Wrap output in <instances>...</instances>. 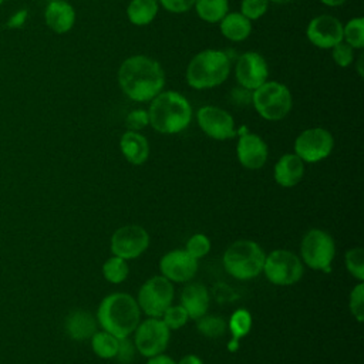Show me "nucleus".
I'll list each match as a JSON object with an SVG mask.
<instances>
[{
    "mask_svg": "<svg viewBox=\"0 0 364 364\" xmlns=\"http://www.w3.org/2000/svg\"><path fill=\"white\" fill-rule=\"evenodd\" d=\"M250 327H252V317L247 310L239 309L232 314V317L229 320V328L235 338H240V337L246 336L249 333Z\"/></svg>",
    "mask_w": 364,
    "mask_h": 364,
    "instance_id": "nucleus-30",
    "label": "nucleus"
},
{
    "mask_svg": "<svg viewBox=\"0 0 364 364\" xmlns=\"http://www.w3.org/2000/svg\"><path fill=\"white\" fill-rule=\"evenodd\" d=\"M252 104L262 118L279 121L290 112L293 98L289 87L283 82L266 81L252 91Z\"/></svg>",
    "mask_w": 364,
    "mask_h": 364,
    "instance_id": "nucleus-6",
    "label": "nucleus"
},
{
    "mask_svg": "<svg viewBox=\"0 0 364 364\" xmlns=\"http://www.w3.org/2000/svg\"><path fill=\"white\" fill-rule=\"evenodd\" d=\"M350 311L357 318L363 321L364 318V284L358 283L350 293Z\"/></svg>",
    "mask_w": 364,
    "mask_h": 364,
    "instance_id": "nucleus-36",
    "label": "nucleus"
},
{
    "mask_svg": "<svg viewBox=\"0 0 364 364\" xmlns=\"http://www.w3.org/2000/svg\"><path fill=\"white\" fill-rule=\"evenodd\" d=\"M199 128L212 139L225 141L236 135L235 119L223 108L215 105H203L196 111Z\"/></svg>",
    "mask_w": 364,
    "mask_h": 364,
    "instance_id": "nucleus-13",
    "label": "nucleus"
},
{
    "mask_svg": "<svg viewBox=\"0 0 364 364\" xmlns=\"http://www.w3.org/2000/svg\"><path fill=\"white\" fill-rule=\"evenodd\" d=\"M235 77L240 87L256 90L269 77V65L266 58L257 51H246L239 55L235 64Z\"/></svg>",
    "mask_w": 364,
    "mask_h": 364,
    "instance_id": "nucleus-14",
    "label": "nucleus"
},
{
    "mask_svg": "<svg viewBox=\"0 0 364 364\" xmlns=\"http://www.w3.org/2000/svg\"><path fill=\"white\" fill-rule=\"evenodd\" d=\"M65 330L74 340H87L97 331V321L88 311L75 310L67 316Z\"/></svg>",
    "mask_w": 364,
    "mask_h": 364,
    "instance_id": "nucleus-23",
    "label": "nucleus"
},
{
    "mask_svg": "<svg viewBox=\"0 0 364 364\" xmlns=\"http://www.w3.org/2000/svg\"><path fill=\"white\" fill-rule=\"evenodd\" d=\"M181 306L189 318L198 320L206 314L209 307V293L202 283H191L185 286L181 294Z\"/></svg>",
    "mask_w": 364,
    "mask_h": 364,
    "instance_id": "nucleus-19",
    "label": "nucleus"
},
{
    "mask_svg": "<svg viewBox=\"0 0 364 364\" xmlns=\"http://www.w3.org/2000/svg\"><path fill=\"white\" fill-rule=\"evenodd\" d=\"M148 124H149L148 109H144V108L132 109L125 118V125L128 131H139L145 128Z\"/></svg>",
    "mask_w": 364,
    "mask_h": 364,
    "instance_id": "nucleus-37",
    "label": "nucleus"
},
{
    "mask_svg": "<svg viewBox=\"0 0 364 364\" xmlns=\"http://www.w3.org/2000/svg\"><path fill=\"white\" fill-rule=\"evenodd\" d=\"M320 1L328 7H338V6L344 4L347 0H320Z\"/></svg>",
    "mask_w": 364,
    "mask_h": 364,
    "instance_id": "nucleus-44",
    "label": "nucleus"
},
{
    "mask_svg": "<svg viewBox=\"0 0 364 364\" xmlns=\"http://www.w3.org/2000/svg\"><path fill=\"white\" fill-rule=\"evenodd\" d=\"M185 250L192 257L200 259V257H203V256H206L209 253V250H210V240L203 233H196V235L189 237V240L186 242V249Z\"/></svg>",
    "mask_w": 364,
    "mask_h": 364,
    "instance_id": "nucleus-33",
    "label": "nucleus"
},
{
    "mask_svg": "<svg viewBox=\"0 0 364 364\" xmlns=\"http://www.w3.org/2000/svg\"><path fill=\"white\" fill-rule=\"evenodd\" d=\"M134 354H135V344L128 337L118 338V350H117L115 358L121 364H129L134 358Z\"/></svg>",
    "mask_w": 364,
    "mask_h": 364,
    "instance_id": "nucleus-38",
    "label": "nucleus"
},
{
    "mask_svg": "<svg viewBox=\"0 0 364 364\" xmlns=\"http://www.w3.org/2000/svg\"><path fill=\"white\" fill-rule=\"evenodd\" d=\"M118 84L129 100L146 102L164 91L165 73L156 60L136 54L121 63L118 68Z\"/></svg>",
    "mask_w": 364,
    "mask_h": 364,
    "instance_id": "nucleus-1",
    "label": "nucleus"
},
{
    "mask_svg": "<svg viewBox=\"0 0 364 364\" xmlns=\"http://www.w3.org/2000/svg\"><path fill=\"white\" fill-rule=\"evenodd\" d=\"M263 272L273 284L289 286L301 279L303 263L293 252L277 249L264 257Z\"/></svg>",
    "mask_w": 364,
    "mask_h": 364,
    "instance_id": "nucleus-7",
    "label": "nucleus"
},
{
    "mask_svg": "<svg viewBox=\"0 0 364 364\" xmlns=\"http://www.w3.org/2000/svg\"><path fill=\"white\" fill-rule=\"evenodd\" d=\"M161 272L171 282H188L198 270V259L192 257L186 250H171L161 259Z\"/></svg>",
    "mask_w": 364,
    "mask_h": 364,
    "instance_id": "nucleus-16",
    "label": "nucleus"
},
{
    "mask_svg": "<svg viewBox=\"0 0 364 364\" xmlns=\"http://www.w3.org/2000/svg\"><path fill=\"white\" fill-rule=\"evenodd\" d=\"M102 274L104 277L109 282V283H121L127 279L128 276V264L127 260L118 257V256H112L109 257L104 266H102Z\"/></svg>",
    "mask_w": 364,
    "mask_h": 364,
    "instance_id": "nucleus-28",
    "label": "nucleus"
},
{
    "mask_svg": "<svg viewBox=\"0 0 364 364\" xmlns=\"http://www.w3.org/2000/svg\"><path fill=\"white\" fill-rule=\"evenodd\" d=\"M334 146L330 131L321 127L307 128L294 141V154L303 162H318L327 158Z\"/></svg>",
    "mask_w": 364,
    "mask_h": 364,
    "instance_id": "nucleus-10",
    "label": "nucleus"
},
{
    "mask_svg": "<svg viewBox=\"0 0 364 364\" xmlns=\"http://www.w3.org/2000/svg\"><path fill=\"white\" fill-rule=\"evenodd\" d=\"M306 36L317 48L330 50L343 41V24L334 16L320 14L310 20L306 28Z\"/></svg>",
    "mask_w": 364,
    "mask_h": 364,
    "instance_id": "nucleus-15",
    "label": "nucleus"
},
{
    "mask_svg": "<svg viewBox=\"0 0 364 364\" xmlns=\"http://www.w3.org/2000/svg\"><path fill=\"white\" fill-rule=\"evenodd\" d=\"M178 364H203V361L198 357V355H193V354H188L185 357H182L179 360Z\"/></svg>",
    "mask_w": 364,
    "mask_h": 364,
    "instance_id": "nucleus-43",
    "label": "nucleus"
},
{
    "mask_svg": "<svg viewBox=\"0 0 364 364\" xmlns=\"http://www.w3.org/2000/svg\"><path fill=\"white\" fill-rule=\"evenodd\" d=\"M330 50H331V57H333L334 63L341 68L348 67L354 61V48L350 47L344 41H340Z\"/></svg>",
    "mask_w": 364,
    "mask_h": 364,
    "instance_id": "nucleus-35",
    "label": "nucleus"
},
{
    "mask_svg": "<svg viewBox=\"0 0 364 364\" xmlns=\"http://www.w3.org/2000/svg\"><path fill=\"white\" fill-rule=\"evenodd\" d=\"M264 252L253 240H236L223 253L225 270L239 280L256 277L264 264Z\"/></svg>",
    "mask_w": 364,
    "mask_h": 364,
    "instance_id": "nucleus-5",
    "label": "nucleus"
},
{
    "mask_svg": "<svg viewBox=\"0 0 364 364\" xmlns=\"http://www.w3.org/2000/svg\"><path fill=\"white\" fill-rule=\"evenodd\" d=\"M304 263L314 270H327L336 255V245L330 233L321 229L309 230L300 246Z\"/></svg>",
    "mask_w": 364,
    "mask_h": 364,
    "instance_id": "nucleus-8",
    "label": "nucleus"
},
{
    "mask_svg": "<svg viewBox=\"0 0 364 364\" xmlns=\"http://www.w3.org/2000/svg\"><path fill=\"white\" fill-rule=\"evenodd\" d=\"M232 101L237 105H247L252 102V91L239 85L232 90Z\"/></svg>",
    "mask_w": 364,
    "mask_h": 364,
    "instance_id": "nucleus-40",
    "label": "nucleus"
},
{
    "mask_svg": "<svg viewBox=\"0 0 364 364\" xmlns=\"http://www.w3.org/2000/svg\"><path fill=\"white\" fill-rule=\"evenodd\" d=\"M44 21L55 34H65L74 27L75 10L65 0L48 1L44 10Z\"/></svg>",
    "mask_w": 364,
    "mask_h": 364,
    "instance_id": "nucleus-18",
    "label": "nucleus"
},
{
    "mask_svg": "<svg viewBox=\"0 0 364 364\" xmlns=\"http://www.w3.org/2000/svg\"><path fill=\"white\" fill-rule=\"evenodd\" d=\"M276 3V4H287V3H291L294 0H269V3Z\"/></svg>",
    "mask_w": 364,
    "mask_h": 364,
    "instance_id": "nucleus-45",
    "label": "nucleus"
},
{
    "mask_svg": "<svg viewBox=\"0 0 364 364\" xmlns=\"http://www.w3.org/2000/svg\"><path fill=\"white\" fill-rule=\"evenodd\" d=\"M172 299V282L165 276H154L141 286L136 303L145 314L151 317H161L162 313L171 306Z\"/></svg>",
    "mask_w": 364,
    "mask_h": 364,
    "instance_id": "nucleus-9",
    "label": "nucleus"
},
{
    "mask_svg": "<svg viewBox=\"0 0 364 364\" xmlns=\"http://www.w3.org/2000/svg\"><path fill=\"white\" fill-rule=\"evenodd\" d=\"M269 9V0H242L240 13L252 20H257L266 14Z\"/></svg>",
    "mask_w": 364,
    "mask_h": 364,
    "instance_id": "nucleus-34",
    "label": "nucleus"
},
{
    "mask_svg": "<svg viewBox=\"0 0 364 364\" xmlns=\"http://www.w3.org/2000/svg\"><path fill=\"white\" fill-rule=\"evenodd\" d=\"M343 41L354 50L364 47V18L353 17L343 26Z\"/></svg>",
    "mask_w": 364,
    "mask_h": 364,
    "instance_id": "nucleus-27",
    "label": "nucleus"
},
{
    "mask_svg": "<svg viewBox=\"0 0 364 364\" xmlns=\"http://www.w3.org/2000/svg\"><path fill=\"white\" fill-rule=\"evenodd\" d=\"M188 313L185 309L179 306H169L164 313H162V321L166 324L169 330H178L182 326L186 324L188 321Z\"/></svg>",
    "mask_w": 364,
    "mask_h": 364,
    "instance_id": "nucleus-32",
    "label": "nucleus"
},
{
    "mask_svg": "<svg viewBox=\"0 0 364 364\" xmlns=\"http://www.w3.org/2000/svg\"><path fill=\"white\" fill-rule=\"evenodd\" d=\"M158 10V0H131L127 6V17L134 26L142 27L155 20Z\"/></svg>",
    "mask_w": 364,
    "mask_h": 364,
    "instance_id": "nucleus-24",
    "label": "nucleus"
},
{
    "mask_svg": "<svg viewBox=\"0 0 364 364\" xmlns=\"http://www.w3.org/2000/svg\"><path fill=\"white\" fill-rule=\"evenodd\" d=\"M4 1H6V0H0V6H1Z\"/></svg>",
    "mask_w": 364,
    "mask_h": 364,
    "instance_id": "nucleus-46",
    "label": "nucleus"
},
{
    "mask_svg": "<svg viewBox=\"0 0 364 364\" xmlns=\"http://www.w3.org/2000/svg\"><path fill=\"white\" fill-rule=\"evenodd\" d=\"M149 125L161 134H178L192 121L191 102L178 91H161L148 108Z\"/></svg>",
    "mask_w": 364,
    "mask_h": 364,
    "instance_id": "nucleus-2",
    "label": "nucleus"
},
{
    "mask_svg": "<svg viewBox=\"0 0 364 364\" xmlns=\"http://www.w3.org/2000/svg\"><path fill=\"white\" fill-rule=\"evenodd\" d=\"M236 154L239 162L247 169H259L267 161V145L262 136L252 132H245L240 135Z\"/></svg>",
    "mask_w": 364,
    "mask_h": 364,
    "instance_id": "nucleus-17",
    "label": "nucleus"
},
{
    "mask_svg": "<svg viewBox=\"0 0 364 364\" xmlns=\"http://www.w3.org/2000/svg\"><path fill=\"white\" fill-rule=\"evenodd\" d=\"M119 148L125 159L134 165H142L149 156L148 139L138 131H127L119 139Z\"/></svg>",
    "mask_w": 364,
    "mask_h": 364,
    "instance_id": "nucleus-21",
    "label": "nucleus"
},
{
    "mask_svg": "<svg viewBox=\"0 0 364 364\" xmlns=\"http://www.w3.org/2000/svg\"><path fill=\"white\" fill-rule=\"evenodd\" d=\"M304 173V162L296 154H284L274 165V181L283 188H291L300 182Z\"/></svg>",
    "mask_w": 364,
    "mask_h": 364,
    "instance_id": "nucleus-20",
    "label": "nucleus"
},
{
    "mask_svg": "<svg viewBox=\"0 0 364 364\" xmlns=\"http://www.w3.org/2000/svg\"><path fill=\"white\" fill-rule=\"evenodd\" d=\"M195 11L206 23H219L229 13L228 0H196Z\"/></svg>",
    "mask_w": 364,
    "mask_h": 364,
    "instance_id": "nucleus-25",
    "label": "nucleus"
},
{
    "mask_svg": "<svg viewBox=\"0 0 364 364\" xmlns=\"http://www.w3.org/2000/svg\"><path fill=\"white\" fill-rule=\"evenodd\" d=\"M134 344L145 357L161 354L169 341V328L159 317H151L136 326Z\"/></svg>",
    "mask_w": 364,
    "mask_h": 364,
    "instance_id": "nucleus-11",
    "label": "nucleus"
},
{
    "mask_svg": "<svg viewBox=\"0 0 364 364\" xmlns=\"http://www.w3.org/2000/svg\"><path fill=\"white\" fill-rule=\"evenodd\" d=\"M146 364H176L169 355H165V354H156L154 357H149L148 363Z\"/></svg>",
    "mask_w": 364,
    "mask_h": 364,
    "instance_id": "nucleus-42",
    "label": "nucleus"
},
{
    "mask_svg": "<svg viewBox=\"0 0 364 364\" xmlns=\"http://www.w3.org/2000/svg\"><path fill=\"white\" fill-rule=\"evenodd\" d=\"M139 306L127 293H112L102 299L97 310V321L102 330L117 338L128 337L139 324Z\"/></svg>",
    "mask_w": 364,
    "mask_h": 364,
    "instance_id": "nucleus-3",
    "label": "nucleus"
},
{
    "mask_svg": "<svg viewBox=\"0 0 364 364\" xmlns=\"http://www.w3.org/2000/svg\"><path fill=\"white\" fill-rule=\"evenodd\" d=\"M232 64L228 53L206 48L192 57L186 67V82L193 90H209L223 84L230 73Z\"/></svg>",
    "mask_w": 364,
    "mask_h": 364,
    "instance_id": "nucleus-4",
    "label": "nucleus"
},
{
    "mask_svg": "<svg viewBox=\"0 0 364 364\" xmlns=\"http://www.w3.org/2000/svg\"><path fill=\"white\" fill-rule=\"evenodd\" d=\"M91 347L98 357L112 358L118 350V338L105 330L95 331L91 337Z\"/></svg>",
    "mask_w": 364,
    "mask_h": 364,
    "instance_id": "nucleus-26",
    "label": "nucleus"
},
{
    "mask_svg": "<svg viewBox=\"0 0 364 364\" xmlns=\"http://www.w3.org/2000/svg\"><path fill=\"white\" fill-rule=\"evenodd\" d=\"M149 245L148 232L138 225H127L117 229L111 236V252L124 260L141 256Z\"/></svg>",
    "mask_w": 364,
    "mask_h": 364,
    "instance_id": "nucleus-12",
    "label": "nucleus"
},
{
    "mask_svg": "<svg viewBox=\"0 0 364 364\" xmlns=\"http://www.w3.org/2000/svg\"><path fill=\"white\" fill-rule=\"evenodd\" d=\"M347 270L360 282L364 280V250L361 247H353L346 253Z\"/></svg>",
    "mask_w": 364,
    "mask_h": 364,
    "instance_id": "nucleus-31",
    "label": "nucleus"
},
{
    "mask_svg": "<svg viewBox=\"0 0 364 364\" xmlns=\"http://www.w3.org/2000/svg\"><path fill=\"white\" fill-rule=\"evenodd\" d=\"M196 0H158V3L169 13L181 14L189 11Z\"/></svg>",
    "mask_w": 364,
    "mask_h": 364,
    "instance_id": "nucleus-39",
    "label": "nucleus"
},
{
    "mask_svg": "<svg viewBox=\"0 0 364 364\" xmlns=\"http://www.w3.org/2000/svg\"><path fill=\"white\" fill-rule=\"evenodd\" d=\"M27 17H28L27 10H24V9H23V10H18V11H16V13L9 18L7 27H10V28H18V27H21V26L26 23Z\"/></svg>",
    "mask_w": 364,
    "mask_h": 364,
    "instance_id": "nucleus-41",
    "label": "nucleus"
},
{
    "mask_svg": "<svg viewBox=\"0 0 364 364\" xmlns=\"http://www.w3.org/2000/svg\"><path fill=\"white\" fill-rule=\"evenodd\" d=\"M198 330L209 338H218L226 331V321L219 316H202L198 318Z\"/></svg>",
    "mask_w": 364,
    "mask_h": 364,
    "instance_id": "nucleus-29",
    "label": "nucleus"
},
{
    "mask_svg": "<svg viewBox=\"0 0 364 364\" xmlns=\"http://www.w3.org/2000/svg\"><path fill=\"white\" fill-rule=\"evenodd\" d=\"M220 33L225 38L239 43L246 40L252 33V21L246 18L240 11L228 13L219 21Z\"/></svg>",
    "mask_w": 364,
    "mask_h": 364,
    "instance_id": "nucleus-22",
    "label": "nucleus"
},
{
    "mask_svg": "<svg viewBox=\"0 0 364 364\" xmlns=\"http://www.w3.org/2000/svg\"><path fill=\"white\" fill-rule=\"evenodd\" d=\"M47 1H53V0H47Z\"/></svg>",
    "mask_w": 364,
    "mask_h": 364,
    "instance_id": "nucleus-47",
    "label": "nucleus"
}]
</instances>
